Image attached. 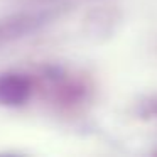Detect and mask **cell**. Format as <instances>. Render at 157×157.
Returning a JSON list of instances; mask_svg holds the SVG:
<instances>
[{
	"label": "cell",
	"mask_w": 157,
	"mask_h": 157,
	"mask_svg": "<svg viewBox=\"0 0 157 157\" xmlns=\"http://www.w3.org/2000/svg\"><path fill=\"white\" fill-rule=\"evenodd\" d=\"M31 95V83L22 75H7L0 76V103L9 106H17L27 101Z\"/></svg>",
	"instance_id": "1"
}]
</instances>
